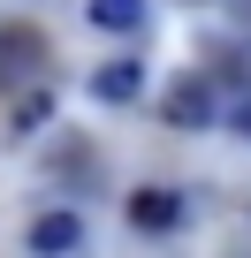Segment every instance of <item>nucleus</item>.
Masks as SVG:
<instances>
[{
  "mask_svg": "<svg viewBox=\"0 0 251 258\" xmlns=\"http://www.w3.org/2000/svg\"><path fill=\"white\" fill-rule=\"evenodd\" d=\"M122 213H130V228H145V235H168V228L183 220V198H175V190H137Z\"/></svg>",
  "mask_w": 251,
  "mask_h": 258,
  "instance_id": "f257e3e1",
  "label": "nucleus"
},
{
  "mask_svg": "<svg viewBox=\"0 0 251 258\" xmlns=\"http://www.w3.org/2000/svg\"><path fill=\"white\" fill-rule=\"evenodd\" d=\"M84 243V213H38L31 220V250H76Z\"/></svg>",
  "mask_w": 251,
  "mask_h": 258,
  "instance_id": "f03ea898",
  "label": "nucleus"
},
{
  "mask_svg": "<svg viewBox=\"0 0 251 258\" xmlns=\"http://www.w3.org/2000/svg\"><path fill=\"white\" fill-rule=\"evenodd\" d=\"M91 91H99L107 106H130V99L145 91V69H137V61H107V69L91 76Z\"/></svg>",
  "mask_w": 251,
  "mask_h": 258,
  "instance_id": "7ed1b4c3",
  "label": "nucleus"
},
{
  "mask_svg": "<svg viewBox=\"0 0 251 258\" xmlns=\"http://www.w3.org/2000/svg\"><path fill=\"white\" fill-rule=\"evenodd\" d=\"M84 16L99 31H145V0H84Z\"/></svg>",
  "mask_w": 251,
  "mask_h": 258,
  "instance_id": "20e7f679",
  "label": "nucleus"
},
{
  "mask_svg": "<svg viewBox=\"0 0 251 258\" xmlns=\"http://www.w3.org/2000/svg\"><path fill=\"white\" fill-rule=\"evenodd\" d=\"M168 121H183V129L213 121V91H206V84H183V91H168Z\"/></svg>",
  "mask_w": 251,
  "mask_h": 258,
  "instance_id": "39448f33",
  "label": "nucleus"
},
{
  "mask_svg": "<svg viewBox=\"0 0 251 258\" xmlns=\"http://www.w3.org/2000/svg\"><path fill=\"white\" fill-rule=\"evenodd\" d=\"M46 114H54V99H46V91H31V99H23V106H16V137H23V129H38V121H46Z\"/></svg>",
  "mask_w": 251,
  "mask_h": 258,
  "instance_id": "423d86ee",
  "label": "nucleus"
},
{
  "mask_svg": "<svg viewBox=\"0 0 251 258\" xmlns=\"http://www.w3.org/2000/svg\"><path fill=\"white\" fill-rule=\"evenodd\" d=\"M228 129H236V137H251V99H236V106H228Z\"/></svg>",
  "mask_w": 251,
  "mask_h": 258,
  "instance_id": "0eeeda50",
  "label": "nucleus"
}]
</instances>
